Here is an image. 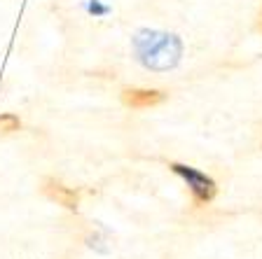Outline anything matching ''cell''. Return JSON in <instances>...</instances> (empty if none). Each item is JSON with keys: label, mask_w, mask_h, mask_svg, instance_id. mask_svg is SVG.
<instances>
[{"label": "cell", "mask_w": 262, "mask_h": 259, "mask_svg": "<svg viewBox=\"0 0 262 259\" xmlns=\"http://www.w3.org/2000/svg\"><path fill=\"white\" fill-rule=\"evenodd\" d=\"M260 31H262V21H260Z\"/></svg>", "instance_id": "52a82bcc"}, {"label": "cell", "mask_w": 262, "mask_h": 259, "mask_svg": "<svg viewBox=\"0 0 262 259\" xmlns=\"http://www.w3.org/2000/svg\"><path fill=\"white\" fill-rule=\"evenodd\" d=\"M89 10H92V12H96V14H103V12H105V7L96 5V3H92V5H89Z\"/></svg>", "instance_id": "8992f818"}, {"label": "cell", "mask_w": 262, "mask_h": 259, "mask_svg": "<svg viewBox=\"0 0 262 259\" xmlns=\"http://www.w3.org/2000/svg\"><path fill=\"white\" fill-rule=\"evenodd\" d=\"M164 98H166L164 91H157V89H124L122 91V103L134 110L155 108V105L164 103Z\"/></svg>", "instance_id": "277c9868"}, {"label": "cell", "mask_w": 262, "mask_h": 259, "mask_svg": "<svg viewBox=\"0 0 262 259\" xmlns=\"http://www.w3.org/2000/svg\"><path fill=\"white\" fill-rule=\"evenodd\" d=\"M136 52L143 65L152 68V70H166L178 63L180 40L176 35L145 31L136 38Z\"/></svg>", "instance_id": "6da1fadb"}, {"label": "cell", "mask_w": 262, "mask_h": 259, "mask_svg": "<svg viewBox=\"0 0 262 259\" xmlns=\"http://www.w3.org/2000/svg\"><path fill=\"white\" fill-rule=\"evenodd\" d=\"M42 194L47 196L49 201H54L56 205L68 208V210H75L77 203H80V194H77L75 189L66 187L63 182H59V180H54V178H47L42 182Z\"/></svg>", "instance_id": "3957f363"}, {"label": "cell", "mask_w": 262, "mask_h": 259, "mask_svg": "<svg viewBox=\"0 0 262 259\" xmlns=\"http://www.w3.org/2000/svg\"><path fill=\"white\" fill-rule=\"evenodd\" d=\"M19 126H21V122H19L16 114L12 112L0 114V133H14V131H19Z\"/></svg>", "instance_id": "5b68a950"}, {"label": "cell", "mask_w": 262, "mask_h": 259, "mask_svg": "<svg viewBox=\"0 0 262 259\" xmlns=\"http://www.w3.org/2000/svg\"><path fill=\"white\" fill-rule=\"evenodd\" d=\"M169 168L176 175H180V178L185 180V184L190 187V194L196 205H206L215 199L218 184H215L213 178H208L206 173L196 171V168H192V166H185V163H169Z\"/></svg>", "instance_id": "7a4b0ae2"}]
</instances>
